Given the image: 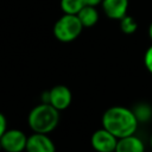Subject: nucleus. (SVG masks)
Masks as SVG:
<instances>
[{
	"label": "nucleus",
	"instance_id": "1",
	"mask_svg": "<svg viewBox=\"0 0 152 152\" xmlns=\"http://www.w3.org/2000/svg\"><path fill=\"white\" fill-rule=\"evenodd\" d=\"M139 121L132 109L122 106H113L102 115V127L114 134L118 139L135 133Z\"/></svg>",
	"mask_w": 152,
	"mask_h": 152
},
{
	"label": "nucleus",
	"instance_id": "2",
	"mask_svg": "<svg viewBox=\"0 0 152 152\" xmlns=\"http://www.w3.org/2000/svg\"><path fill=\"white\" fill-rule=\"evenodd\" d=\"M59 122V110L50 103L42 102L33 107L27 116V124L34 133L48 134L52 132Z\"/></svg>",
	"mask_w": 152,
	"mask_h": 152
},
{
	"label": "nucleus",
	"instance_id": "3",
	"mask_svg": "<svg viewBox=\"0 0 152 152\" xmlns=\"http://www.w3.org/2000/svg\"><path fill=\"white\" fill-rule=\"evenodd\" d=\"M82 28L83 25L76 14H64L56 21L53 26V34L59 42L69 43L81 34Z\"/></svg>",
	"mask_w": 152,
	"mask_h": 152
},
{
	"label": "nucleus",
	"instance_id": "4",
	"mask_svg": "<svg viewBox=\"0 0 152 152\" xmlns=\"http://www.w3.org/2000/svg\"><path fill=\"white\" fill-rule=\"evenodd\" d=\"M0 142L5 152H23L26 148L27 137L20 129H6Z\"/></svg>",
	"mask_w": 152,
	"mask_h": 152
},
{
	"label": "nucleus",
	"instance_id": "5",
	"mask_svg": "<svg viewBox=\"0 0 152 152\" xmlns=\"http://www.w3.org/2000/svg\"><path fill=\"white\" fill-rule=\"evenodd\" d=\"M90 142L93 148L97 152H113L115 151L118 138L102 127L93 133Z\"/></svg>",
	"mask_w": 152,
	"mask_h": 152
},
{
	"label": "nucleus",
	"instance_id": "6",
	"mask_svg": "<svg viewBox=\"0 0 152 152\" xmlns=\"http://www.w3.org/2000/svg\"><path fill=\"white\" fill-rule=\"evenodd\" d=\"M72 100L71 90L66 86H55L49 90V103L52 104L56 109L63 110L66 109Z\"/></svg>",
	"mask_w": 152,
	"mask_h": 152
},
{
	"label": "nucleus",
	"instance_id": "7",
	"mask_svg": "<svg viewBox=\"0 0 152 152\" xmlns=\"http://www.w3.org/2000/svg\"><path fill=\"white\" fill-rule=\"evenodd\" d=\"M26 152H56L53 141L44 133H34L27 137Z\"/></svg>",
	"mask_w": 152,
	"mask_h": 152
},
{
	"label": "nucleus",
	"instance_id": "8",
	"mask_svg": "<svg viewBox=\"0 0 152 152\" xmlns=\"http://www.w3.org/2000/svg\"><path fill=\"white\" fill-rule=\"evenodd\" d=\"M102 8L108 18L120 20L127 14L128 0H102Z\"/></svg>",
	"mask_w": 152,
	"mask_h": 152
},
{
	"label": "nucleus",
	"instance_id": "9",
	"mask_svg": "<svg viewBox=\"0 0 152 152\" xmlns=\"http://www.w3.org/2000/svg\"><path fill=\"white\" fill-rule=\"evenodd\" d=\"M115 152H145V145L141 139L132 134L118 139Z\"/></svg>",
	"mask_w": 152,
	"mask_h": 152
},
{
	"label": "nucleus",
	"instance_id": "10",
	"mask_svg": "<svg viewBox=\"0 0 152 152\" xmlns=\"http://www.w3.org/2000/svg\"><path fill=\"white\" fill-rule=\"evenodd\" d=\"M82 23L83 27H91L94 26L99 20V13L94 6H83V8L76 14Z\"/></svg>",
	"mask_w": 152,
	"mask_h": 152
},
{
	"label": "nucleus",
	"instance_id": "11",
	"mask_svg": "<svg viewBox=\"0 0 152 152\" xmlns=\"http://www.w3.org/2000/svg\"><path fill=\"white\" fill-rule=\"evenodd\" d=\"M83 6L84 0H61V8L65 14H77Z\"/></svg>",
	"mask_w": 152,
	"mask_h": 152
},
{
	"label": "nucleus",
	"instance_id": "12",
	"mask_svg": "<svg viewBox=\"0 0 152 152\" xmlns=\"http://www.w3.org/2000/svg\"><path fill=\"white\" fill-rule=\"evenodd\" d=\"M132 110L139 122L148 121L152 118V108L148 103H138Z\"/></svg>",
	"mask_w": 152,
	"mask_h": 152
},
{
	"label": "nucleus",
	"instance_id": "13",
	"mask_svg": "<svg viewBox=\"0 0 152 152\" xmlns=\"http://www.w3.org/2000/svg\"><path fill=\"white\" fill-rule=\"evenodd\" d=\"M120 28L124 33L126 34H132L137 31L138 28V23L135 21V19L133 17H129V15H125L124 18L120 19Z\"/></svg>",
	"mask_w": 152,
	"mask_h": 152
},
{
	"label": "nucleus",
	"instance_id": "14",
	"mask_svg": "<svg viewBox=\"0 0 152 152\" xmlns=\"http://www.w3.org/2000/svg\"><path fill=\"white\" fill-rule=\"evenodd\" d=\"M144 63L146 69L152 74V45L146 50L145 56H144Z\"/></svg>",
	"mask_w": 152,
	"mask_h": 152
},
{
	"label": "nucleus",
	"instance_id": "15",
	"mask_svg": "<svg viewBox=\"0 0 152 152\" xmlns=\"http://www.w3.org/2000/svg\"><path fill=\"white\" fill-rule=\"evenodd\" d=\"M6 129H7V120H6L5 115L2 113H0V138L5 133Z\"/></svg>",
	"mask_w": 152,
	"mask_h": 152
},
{
	"label": "nucleus",
	"instance_id": "16",
	"mask_svg": "<svg viewBox=\"0 0 152 152\" xmlns=\"http://www.w3.org/2000/svg\"><path fill=\"white\" fill-rule=\"evenodd\" d=\"M100 2H102V0H84V4L88 6H97Z\"/></svg>",
	"mask_w": 152,
	"mask_h": 152
},
{
	"label": "nucleus",
	"instance_id": "17",
	"mask_svg": "<svg viewBox=\"0 0 152 152\" xmlns=\"http://www.w3.org/2000/svg\"><path fill=\"white\" fill-rule=\"evenodd\" d=\"M148 34H150V38L152 39V23H151V25L148 27Z\"/></svg>",
	"mask_w": 152,
	"mask_h": 152
},
{
	"label": "nucleus",
	"instance_id": "18",
	"mask_svg": "<svg viewBox=\"0 0 152 152\" xmlns=\"http://www.w3.org/2000/svg\"><path fill=\"white\" fill-rule=\"evenodd\" d=\"M150 144H151V146H152V135H151V139H150Z\"/></svg>",
	"mask_w": 152,
	"mask_h": 152
},
{
	"label": "nucleus",
	"instance_id": "19",
	"mask_svg": "<svg viewBox=\"0 0 152 152\" xmlns=\"http://www.w3.org/2000/svg\"><path fill=\"white\" fill-rule=\"evenodd\" d=\"M2 150V146H1V142H0V151Z\"/></svg>",
	"mask_w": 152,
	"mask_h": 152
},
{
	"label": "nucleus",
	"instance_id": "20",
	"mask_svg": "<svg viewBox=\"0 0 152 152\" xmlns=\"http://www.w3.org/2000/svg\"><path fill=\"white\" fill-rule=\"evenodd\" d=\"M113 152H115V151H113Z\"/></svg>",
	"mask_w": 152,
	"mask_h": 152
}]
</instances>
